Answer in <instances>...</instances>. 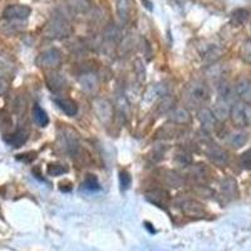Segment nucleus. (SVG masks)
<instances>
[{"mask_svg":"<svg viewBox=\"0 0 251 251\" xmlns=\"http://www.w3.org/2000/svg\"><path fill=\"white\" fill-rule=\"evenodd\" d=\"M68 169L64 167L63 165L60 163H49L48 165V169H47V174L51 177H57L60 176V175H64L67 174Z\"/></svg>","mask_w":251,"mask_h":251,"instance_id":"22","label":"nucleus"},{"mask_svg":"<svg viewBox=\"0 0 251 251\" xmlns=\"http://www.w3.org/2000/svg\"><path fill=\"white\" fill-rule=\"evenodd\" d=\"M35 157H37V153L35 152H28V153H23V154H18V160L23 161V162H31V161L34 160Z\"/></svg>","mask_w":251,"mask_h":251,"instance_id":"29","label":"nucleus"},{"mask_svg":"<svg viewBox=\"0 0 251 251\" xmlns=\"http://www.w3.org/2000/svg\"><path fill=\"white\" fill-rule=\"evenodd\" d=\"M185 212L190 216H197V215L203 214V208L200 203L195 202V201H188L185 205Z\"/></svg>","mask_w":251,"mask_h":251,"instance_id":"21","label":"nucleus"},{"mask_svg":"<svg viewBox=\"0 0 251 251\" xmlns=\"http://www.w3.org/2000/svg\"><path fill=\"white\" fill-rule=\"evenodd\" d=\"M208 158L214 163L219 166H225L228 162V153L224 149L219 147L216 145L208 146L207 149Z\"/></svg>","mask_w":251,"mask_h":251,"instance_id":"8","label":"nucleus"},{"mask_svg":"<svg viewBox=\"0 0 251 251\" xmlns=\"http://www.w3.org/2000/svg\"><path fill=\"white\" fill-rule=\"evenodd\" d=\"M230 118L239 128H245L251 126V106L239 102L230 107Z\"/></svg>","mask_w":251,"mask_h":251,"instance_id":"1","label":"nucleus"},{"mask_svg":"<svg viewBox=\"0 0 251 251\" xmlns=\"http://www.w3.org/2000/svg\"><path fill=\"white\" fill-rule=\"evenodd\" d=\"M62 63V54L60 51L55 48L48 49V50L40 53L35 59V64L39 68L48 69V71H53V69L58 68Z\"/></svg>","mask_w":251,"mask_h":251,"instance_id":"3","label":"nucleus"},{"mask_svg":"<svg viewBox=\"0 0 251 251\" xmlns=\"http://www.w3.org/2000/svg\"><path fill=\"white\" fill-rule=\"evenodd\" d=\"M26 140H28V133L24 129H18V131L9 134L8 137L5 138L6 143H9L12 147H15V149L22 147L26 142Z\"/></svg>","mask_w":251,"mask_h":251,"instance_id":"13","label":"nucleus"},{"mask_svg":"<svg viewBox=\"0 0 251 251\" xmlns=\"http://www.w3.org/2000/svg\"><path fill=\"white\" fill-rule=\"evenodd\" d=\"M187 100L192 104H203L210 98V91L208 87L206 86V83L202 80H196V82L191 83L190 87L187 88Z\"/></svg>","mask_w":251,"mask_h":251,"instance_id":"2","label":"nucleus"},{"mask_svg":"<svg viewBox=\"0 0 251 251\" xmlns=\"http://www.w3.org/2000/svg\"><path fill=\"white\" fill-rule=\"evenodd\" d=\"M249 141V134L245 131H236L230 134L228 137V143L234 149H241L245 146Z\"/></svg>","mask_w":251,"mask_h":251,"instance_id":"14","label":"nucleus"},{"mask_svg":"<svg viewBox=\"0 0 251 251\" xmlns=\"http://www.w3.org/2000/svg\"><path fill=\"white\" fill-rule=\"evenodd\" d=\"M131 176H129V174L127 171H121L120 172V185H121V188H122L123 191L125 190H127V188H129V186H131Z\"/></svg>","mask_w":251,"mask_h":251,"instance_id":"25","label":"nucleus"},{"mask_svg":"<svg viewBox=\"0 0 251 251\" xmlns=\"http://www.w3.org/2000/svg\"><path fill=\"white\" fill-rule=\"evenodd\" d=\"M55 103H57V106L59 107L67 116H69V117H75V114L78 113L77 103L73 100H71V98H57Z\"/></svg>","mask_w":251,"mask_h":251,"instance_id":"12","label":"nucleus"},{"mask_svg":"<svg viewBox=\"0 0 251 251\" xmlns=\"http://www.w3.org/2000/svg\"><path fill=\"white\" fill-rule=\"evenodd\" d=\"M94 111H96L97 117L103 123H109L113 117V108H112L111 103L104 100H98L94 102Z\"/></svg>","mask_w":251,"mask_h":251,"instance_id":"6","label":"nucleus"},{"mask_svg":"<svg viewBox=\"0 0 251 251\" xmlns=\"http://www.w3.org/2000/svg\"><path fill=\"white\" fill-rule=\"evenodd\" d=\"M46 83L51 92H60L66 88L67 86L66 78L55 71H49L47 73Z\"/></svg>","mask_w":251,"mask_h":251,"instance_id":"7","label":"nucleus"},{"mask_svg":"<svg viewBox=\"0 0 251 251\" xmlns=\"http://www.w3.org/2000/svg\"><path fill=\"white\" fill-rule=\"evenodd\" d=\"M84 186H86L88 190H91V191H96V190H98V188H100V183H98L97 177L94 176V175H88V176L86 177Z\"/></svg>","mask_w":251,"mask_h":251,"instance_id":"26","label":"nucleus"},{"mask_svg":"<svg viewBox=\"0 0 251 251\" xmlns=\"http://www.w3.org/2000/svg\"><path fill=\"white\" fill-rule=\"evenodd\" d=\"M33 118H34L35 123L40 126V127H46L49 123V117L47 112L42 107L38 106V104L33 107Z\"/></svg>","mask_w":251,"mask_h":251,"instance_id":"15","label":"nucleus"},{"mask_svg":"<svg viewBox=\"0 0 251 251\" xmlns=\"http://www.w3.org/2000/svg\"><path fill=\"white\" fill-rule=\"evenodd\" d=\"M31 9L26 5H20V4H14L9 5L4 9L3 17L9 20H23L30 15Z\"/></svg>","mask_w":251,"mask_h":251,"instance_id":"5","label":"nucleus"},{"mask_svg":"<svg viewBox=\"0 0 251 251\" xmlns=\"http://www.w3.org/2000/svg\"><path fill=\"white\" fill-rule=\"evenodd\" d=\"M221 190H223L224 195L228 197L236 196L237 195V183L234 178L231 177H227L221 183Z\"/></svg>","mask_w":251,"mask_h":251,"instance_id":"16","label":"nucleus"},{"mask_svg":"<svg viewBox=\"0 0 251 251\" xmlns=\"http://www.w3.org/2000/svg\"><path fill=\"white\" fill-rule=\"evenodd\" d=\"M248 18L249 12L245 10V9H237L231 15V20L235 25H241V24H244L248 20Z\"/></svg>","mask_w":251,"mask_h":251,"instance_id":"20","label":"nucleus"},{"mask_svg":"<svg viewBox=\"0 0 251 251\" xmlns=\"http://www.w3.org/2000/svg\"><path fill=\"white\" fill-rule=\"evenodd\" d=\"M12 68H13L12 63L9 62L6 58H4L0 55V75L9 73V72L12 71Z\"/></svg>","mask_w":251,"mask_h":251,"instance_id":"28","label":"nucleus"},{"mask_svg":"<svg viewBox=\"0 0 251 251\" xmlns=\"http://www.w3.org/2000/svg\"><path fill=\"white\" fill-rule=\"evenodd\" d=\"M8 82H6L4 78L0 77V96H3V94L6 93L8 91Z\"/></svg>","mask_w":251,"mask_h":251,"instance_id":"30","label":"nucleus"},{"mask_svg":"<svg viewBox=\"0 0 251 251\" xmlns=\"http://www.w3.org/2000/svg\"><path fill=\"white\" fill-rule=\"evenodd\" d=\"M47 33H48V37L54 38V39H62V38L68 37L72 33L71 24L64 18L54 17L49 22Z\"/></svg>","mask_w":251,"mask_h":251,"instance_id":"4","label":"nucleus"},{"mask_svg":"<svg viewBox=\"0 0 251 251\" xmlns=\"http://www.w3.org/2000/svg\"><path fill=\"white\" fill-rule=\"evenodd\" d=\"M171 120L177 125H185V123L191 121V117H190V113L186 109L177 108L171 113Z\"/></svg>","mask_w":251,"mask_h":251,"instance_id":"18","label":"nucleus"},{"mask_svg":"<svg viewBox=\"0 0 251 251\" xmlns=\"http://www.w3.org/2000/svg\"><path fill=\"white\" fill-rule=\"evenodd\" d=\"M240 57L246 63H251V42H246L240 51Z\"/></svg>","mask_w":251,"mask_h":251,"instance_id":"27","label":"nucleus"},{"mask_svg":"<svg viewBox=\"0 0 251 251\" xmlns=\"http://www.w3.org/2000/svg\"><path fill=\"white\" fill-rule=\"evenodd\" d=\"M236 94L243 100V103L251 106V79H240L236 83Z\"/></svg>","mask_w":251,"mask_h":251,"instance_id":"9","label":"nucleus"},{"mask_svg":"<svg viewBox=\"0 0 251 251\" xmlns=\"http://www.w3.org/2000/svg\"><path fill=\"white\" fill-rule=\"evenodd\" d=\"M199 120H200L201 126H202L206 131H212V129L216 128L217 121L214 114H212L211 109H200V112H199Z\"/></svg>","mask_w":251,"mask_h":251,"instance_id":"10","label":"nucleus"},{"mask_svg":"<svg viewBox=\"0 0 251 251\" xmlns=\"http://www.w3.org/2000/svg\"><path fill=\"white\" fill-rule=\"evenodd\" d=\"M79 83L80 87L87 92H94L98 87L97 79H96V77L92 75H84L83 77H80Z\"/></svg>","mask_w":251,"mask_h":251,"instance_id":"17","label":"nucleus"},{"mask_svg":"<svg viewBox=\"0 0 251 251\" xmlns=\"http://www.w3.org/2000/svg\"><path fill=\"white\" fill-rule=\"evenodd\" d=\"M116 9H117V14L120 17V19L122 22H126L129 17V9H131V5H129V0H117V5H116Z\"/></svg>","mask_w":251,"mask_h":251,"instance_id":"19","label":"nucleus"},{"mask_svg":"<svg viewBox=\"0 0 251 251\" xmlns=\"http://www.w3.org/2000/svg\"><path fill=\"white\" fill-rule=\"evenodd\" d=\"M231 87L228 86V83L226 82H221L219 84V94L220 97H221V100H226L227 102L228 100H230V97H231Z\"/></svg>","mask_w":251,"mask_h":251,"instance_id":"23","label":"nucleus"},{"mask_svg":"<svg viewBox=\"0 0 251 251\" xmlns=\"http://www.w3.org/2000/svg\"><path fill=\"white\" fill-rule=\"evenodd\" d=\"M240 166L243 169L248 170V171H251V149L241 154V157H240Z\"/></svg>","mask_w":251,"mask_h":251,"instance_id":"24","label":"nucleus"},{"mask_svg":"<svg viewBox=\"0 0 251 251\" xmlns=\"http://www.w3.org/2000/svg\"><path fill=\"white\" fill-rule=\"evenodd\" d=\"M212 114L215 116L217 122H224V121L227 120L230 117V106L228 103L224 100H220L215 103L214 108L211 109Z\"/></svg>","mask_w":251,"mask_h":251,"instance_id":"11","label":"nucleus"}]
</instances>
